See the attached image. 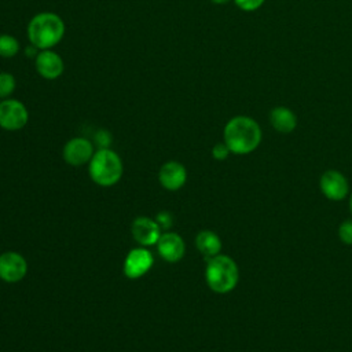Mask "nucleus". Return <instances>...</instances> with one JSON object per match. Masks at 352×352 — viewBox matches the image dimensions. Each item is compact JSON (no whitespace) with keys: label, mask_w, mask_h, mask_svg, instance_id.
Here are the masks:
<instances>
[{"label":"nucleus","mask_w":352,"mask_h":352,"mask_svg":"<svg viewBox=\"0 0 352 352\" xmlns=\"http://www.w3.org/2000/svg\"><path fill=\"white\" fill-rule=\"evenodd\" d=\"M223 139L232 154L245 155L258 147L261 142V128L252 117L235 116L227 121Z\"/></svg>","instance_id":"f257e3e1"},{"label":"nucleus","mask_w":352,"mask_h":352,"mask_svg":"<svg viewBox=\"0 0 352 352\" xmlns=\"http://www.w3.org/2000/svg\"><path fill=\"white\" fill-rule=\"evenodd\" d=\"M65 32L63 19L52 11H43L33 15L26 28L29 43L38 50H52L62 41Z\"/></svg>","instance_id":"f03ea898"},{"label":"nucleus","mask_w":352,"mask_h":352,"mask_svg":"<svg viewBox=\"0 0 352 352\" xmlns=\"http://www.w3.org/2000/svg\"><path fill=\"white\" fill-rule=\"evenodd\" d=\"M238 279V265L230 256L217 254L206 260L205 280L212 292L219 294L230 293L235 289Z\"/></svg>","instance_id":"7ed1b4c3"},{"label":"nucleus","mask_w":352,"mask_h":352,"mask_svg":"<svg viewBox=\"0 0 352 352\" xmlns=\"http://www.w3.org/2000/svg\"><path fill=\"white\" fill-rule=\"evenodd\" d=\"M88 165L91 180L102 187L117 184L124 170L120 155L110 148H98Z\"/></svg>","instance_id":"20e7f679"},{"label":"nucleus","mask_w":352,"mask_h":352,"mask_svg":"<svg viewBox=\"0 0 352 352\" xmlns=\"http://www.w3.org/2000/svg\"><path fill=\"white\" fill-rule=\"evenodd\" d=\"M29 121V110L18 99L7 98L0 100V128L6 131H19Z\"/></svg>","instance_id":"39448f33"},{"label":"nucleus","mask_w":352,"mask_h":352,"mask_svg":"<svg viewBox=\"0 0 352 352\" xmlns=\"http://www.w3.org/2000/svg\"><path fill=\"white\" fill-rule=\"evenodd\" d=\"M154 264V257L151 252L146 248H135L129 250L124 260L122 271L129 279H138L143 276Z\"/></svg>","instance_id":"423d86ee"},{"label":"nucleus","mask_w":352,"mask_h":352,"mask_svg":"<svg viewBox=\"0 0 352 352\" xmlns=\"http://www.w3.org/2000/svg\"><path fill=\"white\" fill-rule=\"evenodd\" d=\"M28 274V261L16 252L0 254V279L7 283H16Z\"/></svg>","instance_id":"0eeeda50"},{"label":"nucleus","mask_w":352,"mask_h":352,"mask_svg":"<svg viewBox=\"0 0 352 352\" xmlns=\"http://www.w3.org/2000/svg\"><path fill=\"white\" fill-rule=\"evenodd\" d=\"M94 144L87 138H73L66 142L62 155L66 164L72 166H81L88 164L94 155Z\"/></svg>","instance_id":"6e6552de"},{"label":"nucleus","mask_w":352,"mask_h":352,"mask_svg":"<svg viewBox=\"0 0 352 352\" xmlns=\"http://www.w3.org/2000/svg\"><path fill=\"white\" fill-rule=\"evenodd\" d=\"M34 67L44 80H56L63 74L65 62L54 50H40L34 58Z\"/></svg>","instance_id":"1a4fd4ad"},{"label":"nucleus","mask_w":352,"mask_h":352,"mask_svg":"<svg viewBox=\"0 0 352 352\" xmlns=\"http://www.w3.org/2000/svg\"><path fill=\"white\" fill-rule=\"evenodd\" d=\"M319 187L323 195L331 201L344 199L349 190L345 176L336 169H329L320 176Z\"/></svg>","instance_id":"9d476101"},{"label":"nucleus","mask_w":352,"mask_h":352,"mask_svg":"<svg viewBox=\"0 0 352 352\" xmlns=\"http://www.w3.org/2000/svg\"><path fill=\"white\" fill-rule=\"evenodd\" d=\"M132 236L133 239L142 246H151L157 245L161 236V227L160 224L146 216H139L132 221Z\"/></svg>","instance_id":"9b49d317"},{"label":"nucleus","mask_w":352,"mask_h":352,"mask_svg":"<svg viewBox=\"0 0 352 352\" xmlns=\"http://www.w3.org/2000/svg\"><path fill=\"white\" fill-rule=\"evenodd\" d=\"M160 256L168 263H177L186 253V243L177 232H164L157 242Z\"/></svg>","instance_id":"f8f14e48"},{"label":"nucleus","mask_w":352,"mask_h":352,"mask_svg":"<svg viewBox=\"0 0 352 352\" xmlns=\"http://www.w3.org/2000/svg\"><path fill=\"white\" fill-rule=\"evenodd\" d=\"M158 180L165 190L176 191L184 186L187 180V170L179 161H166L160 168Z\"/></svg>","instance_id":"ddd939ff"},{"label":"nucleus","mask_w":352,"mask_h":352,"mask_svg":"<svg viewBox=\"0 0 352 352\" xmlns=\"http://www.w3.org/2000/svg\"><path fill=\"white\" fill-rule=\"evenodd\" d=\"M270 124L279 133H290L297 126V116L286 106H276L270 111Z\"/></svg>","instance_id":"4468645a"},{"label":"nucleus","mask_w":352,"mask_h":352,"mask_svg":"<svg viewBox=\"0 0 352 352\" xmlns=\"http://www.w3.org/2000/svg\"><path fill=\"white\" fill-rule=\"evenodd\" d=\"M195 246L198 252L206 258H212L217 254H220L221 250V239L220 236L210 231V230H204L197 234L195 236Z\"/></svg>","instance_id":"2eb2a0df"},{"label":"nucleus","mask_w":352,"mask_h":352,"mask_svg":"<svg viewBox=\"0 0 352 352\" xmlns=\"http://www.w3.org/2000/svg\"><path fill=\"white\" fill-rule=\"evenodd\" d=\"M21 50V44L18 38L12 34L3 33L0 34V58H14Z\"/></svg>","instance_id":"dca6fc26"},{"label":"nucleus","mask_w":352,"mask_h":352,"mask_svg":"<svg viewBox=\"0 0 352 352\" xmlns=\"http://www.w3.org/2000/svg\"><path fill=\"white\" fill-rule=\"evenodd\" d=\"M16 87V80L12 73L0 72V99H7L12 95Z\"/></svg>","instance_id":"f3484780"},{"label":"nucleus","mask_w":352,"mask_h":352,"mask_svg":"<svg viewBox=\"0 0 352 352\" xmlns=\"http://www.w3.org/2000/svg\"><path fill=\"white\" fill-rule=\"evenodd\" d=\"M338 236L345 245H352V220H345L340 224Z\"/></svg>","instance_id":"a211bd4d"},{"label":"nucleus","mask_w":352,"mask_h":352,"mask_svg":"<svg viewBox=\"0 0 352 352\" xmlns=\"http://www.w3.org/2000/svg\"><path fill=\"white\" fill-rule=\"evenodd\" d=\"M234 3L239 10L252 12V11L258 10L265 3V0H234Z\"/></svg>","instance_id":"6ab92c4d"},{"label":"nucleus","mask_w":352,"mask_h":352,"mask_svg":"<svg viewBox=\"0 0 352 352\" xmlns=\"http://www.w3.org/2000/svg\"><path fill=\"white\" fill-rule=\"evenodd\" d=\"M231 154L228 146L221 142V143H216L213 147H212V157L217 161H224L228 155Z\"/></svg>","instance_id":"aec40b11"},{"label":"nucleus","mask_w":352,"mask_h":352,"mask_svg":"<svg viewBox=\"0 0 352 352\" xmlns=\"http://www.w3.org/2000/svg\"><path fill=\"white\" fill-rule=\"evenodd\" d=\"M95 143L99 146V148H109L111 143V135L109 133V131L99 129L95 133Z\"/></svg>","instance_id":"412c9836"},{"label":"nucleus","mask_w":352,"mask_h":352,"mask_svg":"<svg viewBox=\"0 0 352 352\" xmlns=\"http://www.w3.org/2000/svg\"><path fill=\"white\" fill-rule=\"evenodd\" d=\"M155 221L160 224L161 228H168L172 224V216L169 212H160Z\"/></svg>","instance_id":"4be33fe9"},{"label":"nucleus","mask_w":352,"mask_h":352,"mask_svg":"<svg viewBox=\"0 0 352 352\" xmlns=\"http://www.w3.org/2000/svg\"><path fill=\"white\" fill-rule=\"evenodd\" d=\"M213 4H219V6H223V4H227L230 3L231 0H210Z\"/></svg>","instance_id":"5701e85b"},{"label":"nucleus","mask_w":352,"mask_h":352,"mask_svg":"<svg viewBox=\"0 0 352 352\" xmlns=\"http://www.w3.org/2000/svg\"><path fill=\"white\" fill-rule=\"evenodd\" d=\"M349 209H351V212H352V195H351V199H349Z\"/></svg>","instance_id":"b1692460"}]
</instances>
